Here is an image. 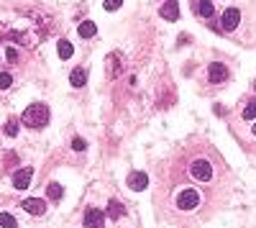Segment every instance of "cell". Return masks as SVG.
Returning a JSON list of instances; mask_svg holds the SVG:
<instances>
[{
	"label": "cell",
	"instance_id": "obj_1",
	"mask_svg": "<svg viewBox=\"0 0 256 228\" xmlns=\"http://www.w3.org/2000/svg\"><path fill=\"white\" fill-rule=\"evenodd\" d=\"M21 121H23V126H28V128H44L49 123V105H44V102H31V105L23 110Z\"/></svg>",
	"mask_w": 256,
	"mask_h": 228
},
{
	"label": "cell",
	"instance_id": "obj_2",
	"mask_svg": "<svg viewBox=\"0 0 256 228\" xmlns=\"http://www.w3.org/2000/svg\"><path fill=\"white\" fill-rule=\"evenodd\" d=\"M190 175L197 182H210L213 179V167H210L208 159H195V162L190 164Z\"/></svg>",
	"mask_w": 256,
	"mask_h": 228
},
{
	"label": "cell",
	"instance_id": "obj_3",
	"mask_svg": "<svg viewBox=\"0 0 256 228\" xmlns=\"http://www.w3.org/2000/svg\"><path fill=\"white\" fill-rule=\"evenodd\" d=\"M197 205H200V192L192 187H185L180 195H177V208L180 210H192Z\"/></svg>",
	"mask_w": 256,
	"mask_h": 228
},
{
	"label": "cell",
	"instance_id": "obj_4",
	"mask_svg": "<svg viewBox=\"0 0 256 228\" xmlns=\"http://www.w3.org/2000/svg\"><path fill=\"white\" fill-rule=\"evenodd\" d=\"M105 218L108 215L97 208H90L85 213V228H105Z\"/></svg>",
	"mask_w": 256,
	"mask_h": 228
},
{
	"label": "cell",
	"instance_id": "obj_5",
	"mask_svg": "<svg viewBox=\"0 0 256 228\" xmlns=\"http://www.w3.org/2000/svg\"><path fill=\"white\" fill-rule=\"evenodd\" d=\"M226 77H228V70H226V64H220V62H213L208 67V79L210 82H226Z\"/></svg>",
	"mask_w": 256,
	"mask_h": 228
},
{
	"label": "cell",
	"instance_id": "obj_6",
	"mask_svg": "<svg viewBox=\"0 0 256 228\" xmlns=\"http://www.w3.org/2000/svg\"><path fill=\"white\" fill-rule=\"evenodd\" d=\"M21 208H23L26 213H31V215H44L47 213V203H44L41 198H26Z\"/></svg>",
	"mask_w": 256,
	"mask_h": 228
},
{
	"label": "cell",
	"instance_id": "obj_7",
	"mask_svg": "<svg viewBox=\"0 0 256 228\" xmlns=\"http://www.w3.org/2000/svg\"><path fill=\"white\" fill-rule=\"evenodd\" d=\"M31 177H33V169H31V167L18 169V172L13 175V187H16V190H26V187L31 185Z\"/></svg>",
	"mask_w": 256,
	"mask_h": 228
},
{
	"label": "cell",
	"instance_id": "obj_8",
	"mask_svg": "<svg viewBox=\"0 0 256 228\" xmlns=\"http://www.w3.org/2000/svg\"><path fill=\"white\" fill-rule=\"evenodd\" d=\"M220 24H223L226 31H233V28L241 24V10L238 8H228L226 13H223V18H220Z\"/></svg>",
	"mask_w": 256,
	"mask_h": 228
},
{
	"label": "cell",
	"instance_id": "obj_9",
	"mask_svg": "<svg viewBox=\"0 0 256 228\" xmlns=\"http://www.w3.org/2000/svg\"><path fill=\"white\" fill-rule=\"evenodd\" d=\"M126 182H128V187H131V190H136V192H141L143 187H146V185H149V177H146V175H143V172H131Z\"/></svg>",
	"mask_w": 256,
	"mask_h": 228
},
{
	"label": "cell",
	"instance_id": "obj_10",
	"mask_svg": "<svg viewBox=\"0 0 256 228\" xmlns=\"http://www.w3.org/2000/svg\"><path fill=\"white\" fill-rule=\"evenodd\" d=\"M159 13H162V18H166V21H177V18H180V5H177V0H166Z\"/></svg>",
	"mask_w": 256,
	"mask_h": 228
},
{
	"label": "cell",
	"instance_id": "obj_11",
	"mask_svg": "<svg viewBox=\"0 0 256 228\" xmlns=\"http://www.w3.org/2000/svg\"><path fill=\"white\" fill-rule=\"evenodd\" d=\"M195 13L200 16V18H210L215 13L213 10V3H210V0H195Z\"/></svg>",
	"mask_w": 256,
	"mask_h": 228
},
{
	"label": "cell",
	"instance_id": "obj_12",
	"mask_svg": "<svg viewBox=\"0 0 256 228\" xmlns=\"http://www.w3.org/2000/svg\"><path fill=\"white\" fill-rule=\"evenodd\" d=\"M77 33H80L82 39H93L95 33H97V26L93 24V21H82V24L77 26Z\"/></svg>",
	"mask_w": 256,
	"mask_h": 228
},
{
	"label": "cell",
	"instance_id": "obj_13",
	"mask_svg": "<svg viewBox=\"0 0 256 228\" xmlns=\"http://www.w3.org/2000/svg\"><path fill=\"white\" fill-rule=\"evenodd\" d=\"M70 82H72V87H82V85L87 82V70H82V67H77V70H72V75H70Z\"/></svg>",
	"mask_w": 256,
	"mask_h": 228
},
{
	"label": "cell",
	"instance_id": "obj_14",
	"mask_svg": "<svg viewBox=\"0 0 256 228\" xmlns=\"http://www.w3.org/2000/svg\"><path fill=\"white\" fill-rule=\"evenodd\" d=\"M126 210H123V205H120L118 200H110L108 203V218H120Z\"/></svg>",
	"mask_w": 256,
	"mask_h": 228
},
{
	"label": "cell",
	"instance_id": "obj_15",
	"mask_svg": "<svg viewBox=\"0 0 256 228\" xmlns=\"http://www.w3.org/2000/svg\"><path fill=\"white\" fill-rule=\"evenodd\" d=\"M57 51H59V56H62V59H70V56L74 54L72 44H70V41H64V39H62V41L57 44Z\"/></svg>",
	"mask_w": 256,
	"mask_h": 228
},
{
	"label": "cell",
	"instance_id": "obj_16",
	"mask_svg": "<svg viewBox=\"0 0 256 228\" xmlns=\"http://www.w3.org/2000/svg\"><path fill=\"white\" fill-rule=\"evenodd\" d=\"M118 75V54L113 51L108 56V77H116Z\"/></svg>",
	"mask_w": 256,
	"mask_h": 228
},
{
	"label": "cell",
	"instance_id": "obj_17",
	"mask_svg": "<svg viewBox=\"0 0 256 228\" xmlns=\"http://www.w3.org/2000/svg\"><path fill=\"white\" fill-rule=\"evenodd\" d=\"M0 228H18V223L10 213H0Z\"/></svg>",
	"mask_w": 256,
	"mask_h": 228
},
{
	"label": "cell",
	"instance_id": "obj_18",
	"mask_svg": "<svg viewBox=\"0 0 256 228\" xmlns=\"http://www.w3.org/2000/svg\"><path fill=\"white\" fill-rule=\"evenodd\" d=\"M47 198H51V200H62V185L51 182V185L47 187Z\"/></svg>",
	"mask_w": 256,
	"mask_h": 228
},
{
	"label": "cell",
	"instance_id": "obj_19",
	"mask_svg": "<svg viewBox=\"0 0 256 228\" xmlns=\"http://www.w3.org/2000/svg\"><path fill=\"white\" fill-rule=\"evenodd\" d=\"M243 118H246V121L256 118V100H249L246 102V108H243Z\"/></svg>",
	"mask_w": 256,
	"mask_h": 228
},
{
	"label": "cell",
	"instance_id": "obj_20",
	"mask_svg": "<svg viewBox=\"0 0 256 228\" xmlns=\"http://www.w3.org/2000/svg\"><path fill=\"white\" fill-rule=\"evenodd\" d=\"M10 85H13V77H10L8 72H0V90H8Z\"/></svg>",
	"mask_w": 256,
	"mask_h": 228
},
{
	"label": "cell",
	"instance_id": "obj_21",
	"mask_svg": "<svg viewBox=\"0 0 256 228\" xmlns=\"http://www.w3.org/2000/svg\"><path fill=\"white\" fill-rule=\"evenodd\" d=\"M120 5H123V0H105V3H103V8L110 10V13H113V10H118Z\"/></svg>",
	"mask_w": 256,
	"mask_h": 228
},
{
	"label": "cell",
	"instance_id": "obj_22",
	"mask_svg": "<svg viewBox=\"0 0 256 228\" xmlns=\"http://www.w3.org/2000/svg\"><path fill=\"white\" fill-rule=\"evenodd\" d=\"M5 133H8V136H16V133H18V121H16V118H10V121H8Z\"/></svg>",
	"mask_w": 256,
	"mask_h": 228
},
{
	"label": "cell",
	"instance_id": "obj_23",
	"mask_svg": "<svg viewBox=\"0 0 256 228\" xmlns=\"http://www.w3.org/2000/svg\"><path fill=\"white\" fill-rule=\"evenodd\" d=\"M5 59H8L10 64H16V62H18V49H13V47L5 49Z\"/></svg>",
	"mask_w": 256,
	"mask_h": 228
},
{
	"label": "cell",
	"instance_id": "obj_24",
	"mask_svg": "<svg viewBox=\"0 0 256 228\" xmlns=\"http://www.w3.org/2000/svg\"><path fill=\"white\" fill-rule=\"evenodd\" d=\"M85 146H87L85 139H74V141H72V149H74V152H85Z\"/></svg>",
	"mask_w": 256,
	"mask_h": 228
},
{
	"label": "cell",
	"instance_id": "obj_25",
	"mask_svg": "<svg viewBox=\"0 0 256 228\" xmlns=\"http://www.w3.org/2000/svg\"><path fill=\"white\" fill-rule=\"evenodd\" d=\"M254 136H256V126H254Z\"/></svg>",
	"mask_w": 256,
	"mask_h": 228
}]
</instances>
